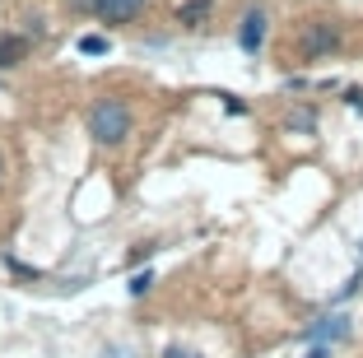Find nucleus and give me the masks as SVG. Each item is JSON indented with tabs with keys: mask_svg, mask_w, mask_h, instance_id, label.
<instances>
[{
	"mask_svg": "<svg viewBox=\"0 0 363 358\" xmlns=\"http://www.w3.org/2000/svg\"><path fill=\"white\" fill-rule=\"evenodd\" d=\"M150 284H154V274H150V270H145V274H130V293H135V298L145 293Z\"/></svg>",
	"mask_w": 363,
	"mask_h": 358,
	"instance_id": "1a4fd4ad",
	"label": "nucleus"
},
{
	"mask_svg": "<svg viewBox=\"0 0 363 358\" xmlns=\"http://www.w3.org/2000/svg\"><path fill=\"white\" fill-rule=\"evenodd\" d=\"M210 10H214V0H182L177 5V23L182 28H201V23L210 19Z\"/></svg>",
	"mask_w": 363,
	"mask_h": 358,
	"instance_id": "0eeeda50",
	"label": "nucleus"
},
{
	"mask_svg": "<svg viewBox=\"0 0 363 358\" xmlns=\"http://www.w3.org/2000/svg\"><path fill=\"white\" fill-rule=\"evenodd\" d=\"M140 5H145V0H94V5H89V14H94V19H103V23H135Z\"/></svg>",
	"mask_w": 363,
	"mask_h": 358,
	"instance_id": "20e7f679",
	"label": "nucleus"
},
{
	"mask_svg": "<svg viewBox=\"0 0 363 358\" xmlns=\"http://www.w3.org/2000/svg\"><path fill=\"white\" fill-rule=\"evenodd\" d=\"M103 358H140V354H135L130 345H107V349H103Z\"/></svg>",
	"mask_w": 363,
	"mask_h": 358,
	"instance_id": "9d476101",
	"label": "nucleus"
},
{
	"mask_svg": "<svg viewBox=\"0 0 363 358\" xmlns=\"http://www.w3.org/2000/svg\"><path fill=\"white\" fill-rule=\"evenodd\" d=\"M350 107H354V112H363V89H350Z\"/></svg>",
	"mask_w": 363,
	"mask_h": 358,
	"instance_id": "9b49d317",
	"label": "nucleus"
},
{
	"mask_svg": "<svg viewBox=\"0 0 363 358\" xmlns=\"http://www.w3.org/2000/svg\"><path fill=\"white\" fill-rule=\"evenodd\" d=\"M308 358H331V349H326V345H317V349H308Z\"/></svg>",
	"mask_w": 363,
	"mask_h": 358,
	"instance_id": "f8f14e48",
	"label": "nucleus"
},
{
	"mask_svg": "<svg viewBox=\"0 0 363 358\" xmlns=\"http://www.w3.org/2000/svg\"><path fill=\"white\" fill-rule=\"evenodd\" d=\"M266 33H270V19H266V10H247L242 14V28H238V47H242L247 56H257L261 47H266Z\"/></svg>",
	"mask_w": 363,
	"mask_h": 358,
	"instance_id": "7ed1b4c3",
	"label": "nucleus"
},
{
	"mask_svg": "<svg viewBox=\"0 0 363 358\" xmlns=\"http://www.w3.org/2000/svg\"><path fill=\"white\" fill-rule=\"evenodd\" d=\"M28 56V38L23 33H0V70H14Z\"/></svg>",
	"mask_w": 363,
	"mask_h": 358,
	"instance_id": "423d86ee",
	"label": "nucleus"
},
{
	"mask_svg": "<svg viewBox=\"0 0 363 358\" xmlns=\"http://www.w3.org/2000/svg\"><path fill=\"white\" fill-rule=\"evenodd\" d=\"M112 52V43H107L103 33H84V38H79V56H107Z\"/></svg>",
	"mask_w": 363,
	"mask_h": 358,
	"instance_id": "6e6552de",
	"label": "nucleus"
},
{
	"mask_svg": "<svg viewBox=\"0 0 363 358\" xmlns=\"http://www.w3.org/2000/svg\"><path fill=\"white\" fill-rule=\"evenodd\" d=\"M84 126H89V135H94L98 145L117 149V145H126V140H130L135 116H130L126 98H94L89 112H84Z\"/></svg>",
	"mask_w": 363,
	"mask_h": 358,
	"instance_id": "f257e3e1",
	"label": "nucleus"
},
{
	"mask_svg": "<svg viewBox=\"0 0 363 358\" xmlns=\"http://www.w3.org/2000/svg\"><path fill=\"white\" fill-rule=\"evenodd\" d=\"M0 181H5V149H0Z\"/></svg>",
	"mask_w": 363,
	"mask_h": 358,
	"instance_id": "4468645a",
	"label": "nucleus"
},
{
	"mask_svg": "<svg viewBox=\"0 0 363 358\" xmlns=\"http://www.w3.org/2000/svg\"><path fill=\"white\" fill-rule=\"evenodd\" d=\"M340 47H345V33L331 19H308L298 28V56L303 61H331Z\"/></svg>",
	"mask_w": 363,
	"mask_h": 358,
	"instance_id": "f03ea898",
	"label": "nucleus"
},
{
	"mask_svg": "<svg viewBox=\"0 0 363 358\" xmlns=\"http://www.w3.org/2000/svg\"><path fill=\"white\" fill-rule=\"evenodd\" d=\"M163 358H201V354H186V349H168Z\"/></svg>",
	"mask_w": 363,
	"mask_h": 358,
	"instance_id": "ddd939ff",
	"label": "nucleus"
},
{
	"mask_svg": "<svg viewBox=\"0 0 363 358\" xmlns=\"http://www.w3.org/2000/svg\"><path fill=\"white\" fill-rule=\"evenodd\" d=\"M308 340H317V345H340V340H350V316H321L317 326H308Z\"/></svg>",
	"mask_w": 363,
	"mask_h": 358,
	"instance_id": "39448f33",
	"label": "nucleus"
}]
</instances>
